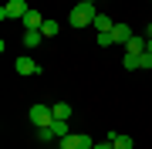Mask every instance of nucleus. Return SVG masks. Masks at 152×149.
I'll return each mask as SVG.
<instances>
[{
	"mask_svg": "<svg viewBox=\"0 0 152 149\" xmlns=\"http://www.w3.org/2000/svg\"><path fill=\"white\" fill-rule=\"evenodd\" d=\"M112 34H115V44H122V48L129 44L132 37H135V31H132L129 24H115V27H112Z\"/></svg>",
	"mask_w": 152,
	"mask_h": 149,
	"instance_id": "obj_6",
	"label": "nucleus"
},
{
	"mask_svg": "<svg viewBox=\"0 0 152 149\" xmlns=\"http://www.w3.org/2000/svg\"><path fill=\"white\" fill-rule=\"evenodd\" d=\"M44 37H54V34H58V21H44Z\"/></svg>",
	"mask_w": 152,
	"mask_h": 149,
	"instance_id": "obj_16",
	"label": "nucleus"
},
{
	"mask_svg": "<svg viewBox=\"0 0 152 149\" xmlns=\"http://www.w3.org/2000/svg\"><path fill=\"white\" fill-rule=\"evenodd\" d=\"M95 17H98V10H95V4H78L75 10L68 14V21H71V27H91L95 24Z\"/></svg>",
	"mask_w": 152,
	"mask_h": 149,
	"instance_id": "obj_1",
	"label": "nucleus"
},
{
	"mask_svg": "<svg viewBox=\"0 0 152 149\" xmlns=\"http://www.w3.org/2000/svg\"><path fill=\"white\" fill-rule=\"evenodd\" d=\"M44 41V31H24V48H37Z\"/></svg>",
	"mask_w": 152,
	"mask_h": 149,
	"instance_id": "obj_11",
	"label": "nucleus"
},
{
	"mask_svg": "<svg viewBox=\"0 0 152 149\" xmlns=\"http://www.w3.org/2000/svg\"><path fill=\"white\" fill-rule=\"evenodd\" d=\"M122 65L129 68V71H139V65H142V54H129V51H125V58H122Z\"/></svg>",
	"mask_w": 152,
	"mask_h": 149,
	"instance_id": "obj_13",
	"label": "nucleus"
},
{
	"mask_svg": "<svg viewBox=\"0 0 152 149\" xmlns=\"http://www.w3.org/2000/svg\"><path fill=\"white\" fill-rule=\"evenodd\" d=\"M145 37H152V21H149V27H145Z\"/></svg>",
	"mask_w": 152,
	"mask_h": 149,
	"instance_id": "obj_19",
	"label": "nucleus"
},
{
	"mask_svg": "<svg viewBox=\"0 0 152 149\" xmlns=\"http://www.w3.org/2000/svg\"><path fill=\"white\" fill-rule=\"evenodd\" d=\"M95 149H115V146L108 142V139H105V142H95Z\"/></svg>",
	"mask_w": 152,
	"mask_h": 149,
	"instance_id": "obj_18",
	"label": "nucleus"
},
{
	"mask_svg": "<svg viewBox=\"0 0 152 149\" xmlns=\"http://www.w3.org/2000/svg\"><path fill=\"white\" fill-rule=\"evenodd\" d=\"M145 44H149V37H145V34H135V37L125 44V51H129V54H145Z\"/></svg>",
	"mask_w": 152,
	"mask_h": 149,
	"instance_id": "obj_8",
	"label": "nucleus"
},
{
	"mask_svg": "<svg viewBox=\"0 0 152 149\" xmlns=\"http://www.w3.org/2000/svg\"><path fill=\"white\" fill-rule=\"evenodd\" d=\"M14 68H17V75H41V65H37L34 58H27V54L17 58V61H14Z\"/></svg>",
	"mask_w": 152,
	"mask_h": 149,
	"instance_id": "obj_5",
	"label": "nucleus"
},
{
	"mask_svg": "<svg viewBox=\"0 0 152 149\" xmlns=\"http://www.w3.org/2000/svg\"><path fill=\"white\" fill-rule=\"evenodd\" d=\"M91 27H95L98 34H105V31H112V27H115V21H112V17H108V14H98V17H95V24H91Z\"/></svg>",
	"mask_w": 152,
	"mask_h": 149,
	"instance_id": "obj_9",
	"label": "nucleus"
},
{
	"mask_svg": "<svg viewBox=\"0 0 152 149\" xmlns=\"http://www.w3.org/2000/svg\"><path fill=\"white\" fill-rule=\"evenodd\" d=\"M24 27H27V31H41V27H44V17H41V10H34V7H31V10L24 14Z\"/></svg>",
	"mask_w": 152,
	"mask_h": 149,
	"instance_id": "obj_7",
	"label": "nucleus"
},
{
	"mask_svg": "<svg viewBox=\"0 0 152 149\" xmlns=\"http://www.w3.org/2000/svg\"><path fill=\"white\" fill-rule=\"evenodd\" d=\"M31 122H34V129H48L51 122H54L51 105H34V109H31Z\"/></svg>",
	"mask_w": 152,
	"mask_h": 149,
	"instance_id": "obj_4",
	"label": "nucleus"
},
{
	"mask_svg": "<svg viewBox=\"0 0 152 149\" xmlns=\"http://www.w3.org/2000/svg\"><path fill=\"white\" fill-rule=\"evenodd\" d=\"M108 142L115 149H132V136H118V132H108Z\"/></svg>",
	"mask_w": 152,
	"mask_h": 149,
	"instance_id": "obj_10",
	"label": "nucleus"
},
{
	"mask_svg": "<svg viewBox=\"0 0 152 149\" xmlns=\"http://www.w3.org/2000/svg\"><path fill=\"white\" fill-rule=\"evenodd\" d=\"M31 7L24 4V0H10V4L0 7V21H24V14H27Z\"/></svg>",
	"mask_w": 152,
	"mask_h": 149,
	"instance_id": "obj_2",
	"label": "nucleus"
},
{
	"mask_svg": "<svg viewBox=\"0 0 152 149\" xmlns=\"http://www.w3.org/2000/svg\"><path fill=\"white\" fill-rule=\"evenodd\" d=\"M51 112H54V119H71V105L68 102H54V105H51Z\"/></svg>",
	"mask_w": 152,
	"mask_h": 149,
	"instance_id": "obj_12",
	"label": "nucleus"
},
{
	"mask_svg": "<svg viewBox=\"0 0 152 149\" xmlns=\"http://www.w3.org/2000/svg\"><path fill=\"white\" fill-rule=\"evenodd\" d=\"M51 129H54V136H58V139L71 136V129H68V122H64V119H54V122H51Z\"/></svg>",
	"mask_w": 152,
	"mask_h": 149,
	"instance_id": "obj_14",
	"label": "nucleus"
},
{
	"mask_svg": "<svg viewBox=\"0 0 152 149\" xmlns=\"http://www.w3.org/2000/svg\"><path fill=\"white\" fill-rule=\"evenodd\" d=\"M37 139H41V142H51V139H54V129H37Z\"/></svg>",
	"mask_w": 152,
	"mask_h": 149,
	"instance_id": "obj_17",
	"label": "nucleus"
},
{
	"mask_svg": "<svg viewBox=\"0 0 152 149\" xmlns=\"http://www.w3.org/2000/svg\"><path fill=\"white\" fill-rule=\"evenodd\" d=\"M95 41H98L102 48H112V44H115V34H112V31H105V34H98Z\"/></svg>",
	"mask_w": 152,
	"mask_h": 149,
	"instance_id": "obj_15",
	"label": "nucleus"
},
{
	"mask_svg": "<svg viewBox=\"0 0 152 149\" xmlns=\"http://www.w3.org/2000/svg\"><path fill=\"white\" fill-rule=\"evenodd\" d=\"M61 149H95V142L88 132H71V136L61 139Z\"/></svg>",
	"mask_w": 152,
	"mask_h": 149,
	"instance_id": "obj_3",
	"label": "nucleus"
}]
</instances>
